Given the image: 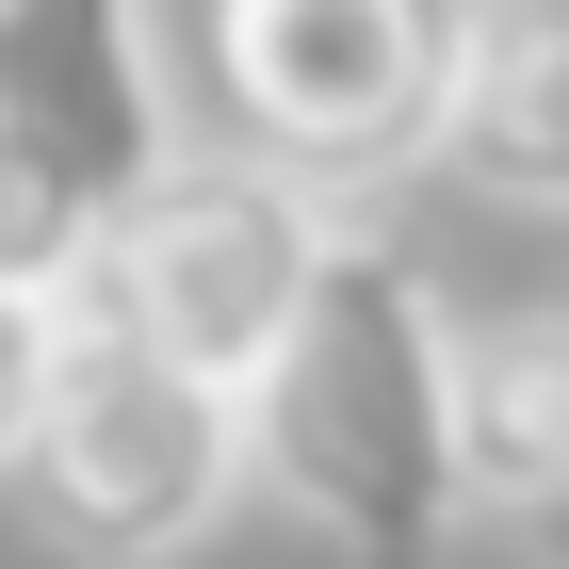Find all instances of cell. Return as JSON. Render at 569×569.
<instances>
[{
  "instance_id": "cell-1",
  "label": "cell",
  "mask_w": 569,
  "mask_h": 569,
  "mask_svg": "<svg viewBox=\"0 0 569 569\" xmlns=\"http://www.w3.org/2000/svg\"><path fill=\"white\" fill-rule=\"evenodd\" d=\"M472 326L391 228H342L309 277L293 342L244 375V456L342 569H439L472 521V439H456Z\"/></svg>"
},
{
  "instance_id": "cell-2",
  "label": "cell",
  "mask_w": 569,
  "mask_h": 569,
  "mask_svg": "<svg viewBox=\"0 0 569 569\" xmlns=\"http://www.w3.org/2000/svg\"><path fill=\"white\" fill-rule=\"evenodd\" d=\"M0 488H17V521L66 569H179L244 488H261V456H244V391H228V375L163 358L131 309L82 293L66 375H49V407H33V439H17Z\"/></svg>"
},
{
  "instance_id": "cell-3",
  "label": "cell",
  "mask_w": 569,
  "mask_h": 569,
  "mask_svg": "<svg viewBox=\"0 0 569 569\" xmlns=\"http://www.w3.org/2000/svg\"><path fill=\"white\" fill-rule=\"evenodd\" d=\"M456 66H472V0H212V98L261 163L326 179H407L456 131Z\"/></svg>"
},
{
  "instance_id": "cell-4",
  "label": "cell",
  "mask_w": 569,
  "mask_h": 569,
  "mask_svg": "<svg viewBox=\"0 0 569 569\" xmlns=\"http://www.w3.org/2000/svg\"><path fill=\"white\" fill-rule=\"evenodd\" d=\"M326 244H342V212H326V179L261 163V147H228V163H179L163 196H131L114 212V244H98L82 293L131 309L163 358H196V375H261L277 342H293L309 277H326Z\"/></svg>"
},
{
  "instance_id": "cell-5",
  "label": "cell",
  "mask_w": 569,
  "mask_h": 569,
  "mask_svg": "<svg viewBox=\"0 0 569 569\" xmlns=\"http://www.w3.org/2000/svg\"><path fill=\"white\" fill-rule=\"evenodd\" d=\"M179 163H196V147H179V82H163L147 0H0V179H17L82 261Z\"/></svg>"
},
{
  "instance_id": "cell-6",
  "label": "cell",
  "mask_w": 569,
  "mask_h": 569,
  "mask_svg": "<svg viewBox=\"0 0 569 569\" xmlns=\"http://www.w3.org/2000/svg\"><path fill=\"white\" fill-rule=\"evenodd\" d=\"M456 439H472V521H505L537 569H569V309L472 326Z\"/></svg>"
},
{
  "instance_id": "cell-7",
  "label": "cell",
  "mask_w": 569,
  "mask_h": 569,
  "mask_svg": "<svg viewBox=\"0 0 569 569\" xmlns=\"http://www.w3.org/2000/svg\"><path fill=\"white\" fill-rule=\"evenodd\" d=\"M439 179H472L505 212H569V0H472Z\"/></svg>"
},
{
  "instance_id": "cell-8",
  "label": "cell",
  "mask_w": 569,
  "mask_h": 569,
  "mask_svg": "<svg viewBox=\"0 0 569 569\" xmlns=\"http://www.w3.org/2000/svg\"><path fill=\"white\" fill-rule=\"evenodd\" d=\"M66 326H82L66 277H0V472H17V439H33L49 375H66Z\"/></svg>"
}]
</instances>
